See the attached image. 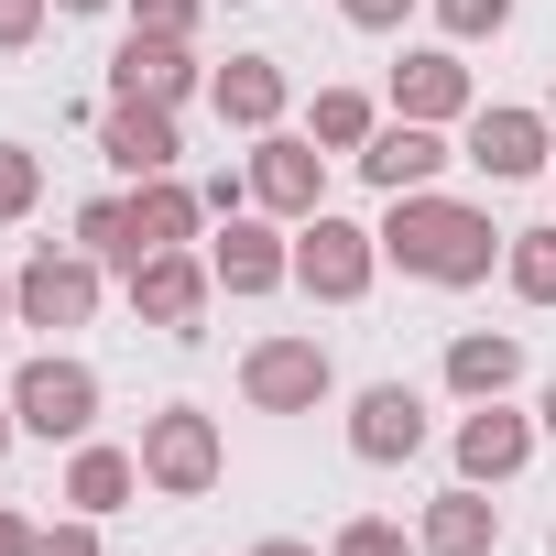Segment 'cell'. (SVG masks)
<instances>
[{"instance_id":"d590c367","label":"cell","mask_w":556,"mask_h":556,"mask_svg":"<svg viewBox=\"0 0 556 556\" xmlns=\"http://www.w3.org/2000/svg\"><path fill=\"white\" fill-rule=\"evenodd\" d=\"M534 426H545V437H556V382H545V404H534Z\"/></svg>"},{"instance_id":"5bb4252c","label":"cell","mask_w":556,"mask_h":556,"mask_svg":"<svg viewBox=\"0 0 556 556\" xmlns=\"http://www.w3.org/2000/svg\"><path fill=\"white\" fill-rule=\"evenodd\" d=\"M350 164H361V175H371L382 197H415V186H437V175H447L458 153H447V131H437V121H382V131H371V142H361Z\"/></svg>"},{"instance_id":"3957f363","label":"cell","mask_w":556,"mask_h":556,"mask_svg":"<svg viewBox=\"0 0 556 556\" xmlns=\"http://www.w3.org/2000/svg\"><path fill=\"white\" fill-rule=\"evenodd\" d=\"M218 469H229V437H218L207 404H164V415H142V491L197 502V491H218Z\"/></svg>"},{"instance_id":"8992f818","label":"cell","mask_w":556,"mask_h":556,"mask_svg":"<svg viewBox=\"0 0 556 556\" xmlns=\"http://www.w3.org/2000/svg\"><path fill=\"white\" fill-rule=\"evenodd\" d=\"M240 393H251L262 415H317V404L339 393V361H328L306 328H285V339H251V361H240Z\"/></svg>"},{"instance_id":"d6a6232c","label":"cell","mask_w":556,"mask_h":556,"mask_svg":"<svg viewBox=\"0 0 556 556\" xmlns=\"http://www.w3.org/2000/svg\"><path fill=\"white\" fill-rule=\"evenodd\" d=\"M34 545H45V523H34V513H12V502H0V556H34Z\"/></svg>"},{"instance_id":"f546056e","label":"cell","mask_w":556,"mask_h":556,"mask_svg":"<svg viewBox=\"0 0 556 556\" xmlns=\"http://www.w3.org/2000/svg\"><path fill=\"white\" fill-rule=\"evenodd\" d=\"M34 556H110L99 545V513H66V523H45V545Z\"/></svg>"},{"instance_id":"7a4b0ae2","label":"cell","mask_w":556,"mask_h":556,"mask_svg":"<svg viewBox=\"0 0 556 556\" xmlns=\"http://www.w3.org/2000/svg\"><path fill=\"white\" fill-rule=\"evenodd\" d=\"M12 415H23V437L77 447V437H99V371H88L77 350H34V361L12 371Z\"/></svg>"},{"instance_id":"74e56055","label":"cell","mask_w":556,"mask_h":556,"mask_svg":"<svg viewBox=\"0 0 556 556\" xmlns=\"http://www.w3.org/2000/svg\"><path fill=\"white\" fill-rule=\"evenodd\" d=\"M0 328H12V273H0Z\"/></svg>"},{"instance_id":"7402d4cb","label":"cell","mask_w":556,"mask_h":556,"mask_svg":"<svg viewBox=\"0 0 556 556\" xmlns=\"http://www.w3.org/2000/svg\"><path fill=\"white\" fill-rule=\"evenodd\" d=\"M502 285H513L523 306H556V218H545V229H513V240H502Z\"/></svg>"},{"instance_id":"277c9868","label":"cell","mask_w":556,"mask_h":556,"mask_svg":"<svg viewBox=\"0 0 556 556\" xmlns=\"http://www.w3.org/2000/svg\"><path fill=\"white\" fill-rule=\"evenodd\" d=\"M371 273H382V229H361V218H295V285L317 295V306H361L371 295Z\"/></svg>"},{"instance_id":"ab89813d","label":"cell","mask_w":556,"mask_h":556,"mask_svg":"<svg viewBox=\"0 0 556 556\" xmlns=\"http://www.w3.org/2000/svg\"><path fill=\"white\" fill-rule=\"evenodd\" d=\"M545 186H556V164H545Z\"/></svg>"},{"instance_id":"4316f807","label":"cell","mask_w":556,"mask_h":556,"mask_svg":"<svg viewBox=\"0 0 556 556\" xmlns=\"http://www.w3.org/2000/svg\"><path fill=\"white\" fill-rule=\"evenodd\" d=\"M437 23H447V45H491L513 23V0H437Z\"/></svg>"},{"instance_id":"30bf717a","label":"cell","mask_w":556,"mask_h":556,"mask_svg":"<svg viewBox=\"0 0 556 556\" xmlns=\"http://www.w3.org/2000/svg\"><path fill=\"white\" fill-rule=\"evenodd\" d=\"M207 273H218V295H285L295 285V240L273 229V218H218V240H207Z\"/></svg>"},{"instance_id":"8d00e7d4","label":"cell","mask_w":556,"mask_h":556,"mask_svg":"<svg viewBox=\"0 0 556 556\" xmlns=\"http://www.w3.org/2000/svg\"><path fill=\"white\" fill-rule=\"evenodd\" d=\"M55 12H121V0H55Z\"/></svg>"},{"instance_id":"5b68a950","label":"cell","mask_w":556,"mask_h":556,"mask_svg":"<svg viewBox=\"0 0 556 556\" xmlns=\"http://www.w3.org/2000/svg\"><path fill=\"white\" fill-rule=\"evenodd\" d=\"M240 175H251V207L285 218V229L328 207V153H317V131H251V164H240Z\"/></svg>"},{"instance_id":"9c48e42d","label":"cell","mask_w":556,"mask_h":556,"mask_svg":"<svg viewBox=\"0 0 556 556\" xmlns=\"http://www.w3.org/2000/svg\"><path fill=\"white\" fill-rule=\"evenodd\" d=\"M458 164H480L491 186H523V175H545L556 164V121L545 110H469V142H458Z\"/></svg>"},{"instance_id":"603a6c76","label":"cell","mask_w":556,"mask_h":556,"mask_svg":"<svg viewBox=\"0 0 556 556\" xmlns=\"http://www.w3.org/2000/svg\"><path fill=\"white\" fill-rule=\"evenodd\" d=\"M306 131H317V153H361V142L382 131V110H371L361 88H317V110H306Z\"/></svg>"},{"instance_id":"52a82bcc","label":"cell","mask_w":556,"mask_h":556,"mask_svg":"<svg viewBox=\"0 0 556 556\" xmlns=\"http://www.w3.org/2000/svg\"><path fill=\"white\" fill-rule=\"evenodd\" d=\"M99 317V262L88 251H34L23 273H12V328H88Z\"/></svg>"},{"instance_id":"ffe728a7","label":"cell","mask_w":556,"mask_h":556,"mask_svg":"<svg viewBox=\"0 0 556 556\" xmlns=\"http://www.w3.org/2000/svg\"><path fill=\"white\" fill-rule=\"evenodd\" d=\"M523 382V339L513 328H469V339H447V393L458 404H502Z\"/></svg>"},{"instance_id":"2e32d148","label":"cell","mask_w":556,"mask_h":556,"mask_svg":"<svg viewBox=\"0 0 556 556\" xmlns=\"http://www.w3.org/2000/svg\"><path fill=\"white\" fill-rule=\"evenodd\" d=\"M480 110V88H469V66H458V45H426V55H404L393 66V121H469Z\"/></svg>"},{"instance_id":"9a60e30c","label":"cell","mask_w":556,"mask_h":556,"mask_svg":"<svg viewBox=\"0 0 556 556\" xmlns=\"http://www.w3.org/2000/svg\"><path fill=\"white\" fill-rule=\"evenodd\" d=\"M447 447H458V480L502 491V480H523V458H534V415H513V404H469Z\"/></svg>"},{"instance_id":"d6986e66","label":"cell","mask_w":556,"mask_h":556,"mask_svg":"<svg viewBox=\"0 0 556 556\" xmlns=\"http://www.w3.org/2000/svg\"><path fill=\"white\" fill-rule=\"evenodd\" d=\"M197 229H207V197L186 175H142L131 186V251H197Z\"/></svg>"},{"instance_id":"484cf974","label":"cell","mask_w":556,"mask_h":556,"mask_svg":"<svg viewBox=\"0 0 556 556\" xmlns=\"http://www.w3.org/2000/svg\"><path fill=\"white\" fill-rule=\"evenodd\" d=\"M328 556H426V545H415V534H404V523H382V513H350V523H339V545H328Z\"/></svg>"},{"instance_id":"7c38bea8","label":"cell","mask_w":556,"mask_h":556,"mask_svg":"<svg viewBox=\"0 0 556 556\" xmlns=\"http://www.w3.org/2000/svg\"><path fill=\"white\" fill-rule=\"evenodd\" d=\"M426 447V393L415 382H371L361 404H350V458L361 469H404Z\"/></svg>"},{"instance_id":"836d02e7","label":"cell","mask_w":556,"mask_h":556,"mask_svg":"<svg viewBox=\"0 0 556 556\" xmlns=\"http://www.w3.org/2000/svg\"><path fill=\"white\" fill-rule=\"evenodd\" d=\"M251 556H317V545H306V534H262Z\"/></svg>"},{"instance_id":"1f68e13d","label":"cell","mask_w":556,"mask_h":556,"mask_svg":"<svg viewBox=\"0 0 556 556\" xmlns=\"http://www.w3.org/2000/svg\"><path fill=\"white\" fill-rule=\"evenodd\" d=\"M197 197H207V218H240V207H251V175H207Z\"/></svg>"},{"instance_id":"60d3db41","label":"cell","mask_w":556,"mask_h":556,"mask_svg":"<svg viewBox=\"0 0 556 556\" xmlns=\"http://www.w3.org/2000/svg\"><path fill=\"white\" fill-rule=\"evenodd\" d=\"M545 545H556V534H545Z\"/></svg>"},{"instance_id":"6da1fadb","label":"cell","mask_w":556,"mask_h":556,"mask_svg":"<svg viewBox=\"0 0 556 556\" xmlns=\"http://www.w3.org/2000/svg\"><path fill=\"white\" fill-rule=\"evenodd\" d=\"M502 240H513V229H491V207L437 197V186H415V197L382 207V262L415 273V285H447V295H458V285H491Z\"/></svg>"},{"instance_id":"ac0fdd59","label":"cell","mask_w":556,"mask_h":556,"mask_svg":"<svg viewBox=\"0 0 556 556\" xmlns=\"http://www.w3.org/2000/svg\"><path fill=\"white\" fill-rule=\"evenodd\" d=\"M285 99H295V77L273 66V55H229V66L207 77V110H218L229 131H285Z\"/></svg>"},{"instance_id":"f1b7e54d","label":"cell","mask_w":556,"mask_h":556,"mask_svg":"<svg viewBox=\"0 0 556 556\" xmlns=\"http://www.w3.org/2000/svg\"><path fill=\"white\" fill-rule=\"evenodd\" d=\"M45 23H55V0H0V55H23Z\"/></svg>"},{"instance_id":"8fae6325","label":"cell","mask_w":556,"mask_h":556,"mask_svg":"<svg viewBox=\"0 0 556 556\" xmlns=\"http://www.w3.org/2000/svg\"><path fill=\"white\" fill-rule=\"evenodd\" d=\"M110 99H153V110H186V99H207V66H197L175 34H121V55H110Z\"/></svg>"},{"instance_id":"cb8c5ba5","label":"cell","mask_w":556,"mask_h":556,"mask_svg":"<svg viewBox=\"0 0 556 556\" xmlns=\"http://www.w3.org/2000/svg\"><path fill=\"white\" fill-rule=\"evenodd\" d=\"M77 251L131 273V262H142V251H131V197H88V207H77Z\"/></svg>"},{"instance_id":"4fadbf2b","label":"cell","mask_w":556,"mask_h":556,"mask_svg":"<svg viewBox=\"0 0 556 556\" xmlns=\"http://www.w3.org/2000/svg\"><path fill=\"white\" fill-rule=\"evenodd\" d=\"M175 153H186V131H175V110H153V99H110V121H99V164L110 175H175Z\"/></svg>"},{"instance_id":"4dcf8cb0","label":"cell","mask_w":556,"mask_h":556,"mask_svg":"<svg viewBox=\"0 0 556 556\" xmlns=\"http://www.w3.org/2000/svg\"><path fill=\"white\" fill-rule=\"evenodd\" d=\"M339 12H350L361 34H404V23H415V0H339Z\"/></svg>"},{"instance_id":"ba28073f","label":"cell","mask_w":556,"mask_h":556,"mask_svg":"<svg viewBox=\"0 0 556 556\" xmlns=\"http://www.w3.org/2000/svg\"><path fill=\"white\" fill-rule=\"evenodd\" d=\"M207 295H218L207 251H142V262H131V317H142V328H164V339H197Z\"/></svg>"},{"instance_id":"e575fe53","label":"cell","mask_w":556,"mask_h":556,"mask_svg":"<svg viewBox=\"0 0 556 556\" xmlns=\"http://www.w3.org/2000/svg\"><path fill=\"white\" fill-rule=\"evenodd\" d=\"M12 437H23V415H12V393H0V458H12Z\"/></svg>"},{"instance_id":"d4e9b609","label":"cell","mask_w":556,"mask_h":556,"mask_svg":"<svg viewBox=\"0 0 556 556\" xmlns=\"http://www.w3.org/2000/svg\"><path fill=\"white\" fill-rule=\"evenodd\" d=\"M34 207H45V153L34 142H0V229L34 218Z\"/></svg>"},{"instance_id":"e0dca14e","label":"cell","mask_w":556,"mask_h":556,"mask_svg":"<svg viewBox=\"0 0 556 556\" xmlns=\"http://www.w3.org/2000/svg\"><path fill=\"white\" fill-rule=\"evenodd\" d=\"M415 545H426V556H491V545H502V502H491L480 480H447V491L415 513Z\"/></svg>"},{"instance_id":"83f0119b","label":"cell","mask_w":556,"mask_h":556,"mask_svg":"<svg viewBox=\"0 0 556 556\" xmlns=\"http://www.w3.org/2000/svg\"><path fill=\"white\" fill-rule=\"evenodd\" d=\"M121 12H131V34H175V45H186V34L207 23V0H121Z\"/></svg>"},{"instance_id":"f35d334b","label":"cell","mask_w":556,"mask_h":556,"mask_svg":"<svg viewBox=\"0 0 556 556\" xmlns=\"http://www.w3.org/2000/svg\"><path fill=\"white\" fill-rule=\"evenodd\" d=\"M545 121H556V77H545Z\"/></svg>"},{"instance_id":"44dd1931","label":"cell","mask_w":556,"mask_h":556,"mask_svg":"<svg viewBox=\"0 0 556 556\" xmlns=\"http://www.w3.org/2000/svg\"><path fill=\"white\" fill-rule=\"evenodd\" d=\"M131 491H142V447H99V437L66 447V513H99L110 523Z\"/></svg>"}]
</instances>
